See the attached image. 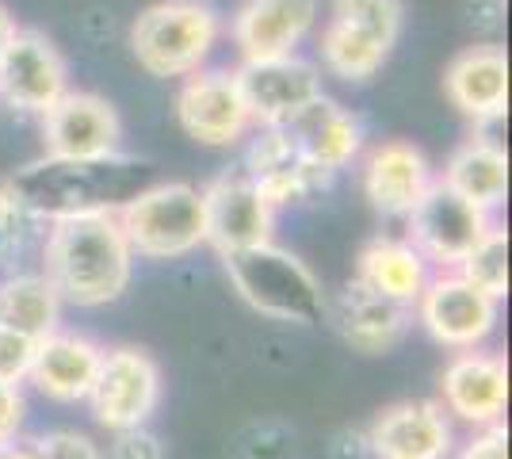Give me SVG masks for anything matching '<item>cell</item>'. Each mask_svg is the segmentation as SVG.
Wrapping results in <instances>:
<instances>
[{"label": "cell", "mask_w": 512, "mask_h": 459, "mask_svg": "<svg viewBox=\"0 0 512 459\" xmlns=\"http://www.w3.org/2000/svg\"><path fill=\"white\" fill-rule=\"evenodd\" d=\"M39 119L46 157H104L123 146V119L100 92L69 88Z\"/></svg>", "instance_id": "obj_15"}, {"label": "cell", "mask_w": 512, "mask_h": 459, "mask_svg": "<svg viewBox=\"0 0 512 459\" xmlns=\"http://www.w3.org/2000/svg\"><path fill=\"white\" fill-rule=\"evenodd\" d=\"M329 20L394 50V43L402 39V23H406V0H333Z\"/></svg>", "instance_id": "obj_28"}, {"label": "cell", "mask_w": 512, "mask_h": 459, "mask_svg": "<svg viewBox=\"0 0 512 459\" xmlns=\"http://www.w3.org/2000/svg\"><path fill=\"white\" fill-rule=\"evenodd\" d=\"M27 421V398L16 383H0V440H20Z\"/></svg>", "instance_id": "obj_33"}, {"label": "cell", "mask_w": 512, "mask_h": 459, "mask_svg": "<svg viewBox=\"0 0 512 459\" xmlns=\"http://www.w3.org/2000/svg\"><path fill=\"white\" fill-rule=\"evenodd\" d=\"M153 184V165L134 153L104 157H39L8 180L12 196L39 222L119 215L142 188Z\"/></svg>", "instance_id": "obj_1"}, {"label": "cell", "mask_w": 512, "mask_h": 459, "mask_svg": "<svg viewBox=\"0 0 512 459\" xmlns=\"http://www.w3.org/2000/svg\"><path fill=\"white\" fill-rule=\"evenodd\" d=\"M4 459H43V452H39L35 440H12V448H8Z\"/></svg>", "instance_id": "obj_35"}, {"label": "cell", "mask_w": 512, "mask_h": 459, "mask_svg": "<svg viewBox=\"0 0 512 459\" xmlns=\"http://www.w3.org/2000/svg\"><path fill=\"white\" fill-rule=\"evenodd\" d=\"M134 261H180L207 245L203 188L188 180H153L115 215Z\"/></svg>", "instance_id": "obj_5"}, {"label": "cell", "mask_w": 512, "mask_h": 459, "mask_svg": "<svg viewBox=\"0 0 512 459\" xmlns=\"http://www.w3.org/2000/svg\"><path fill=\"white\" fill-rule=\"evenodd\" d=\"M367 452L375 459H451L455 425L436 398H406L375 414Z\"/></svg>", "instance_id": "obj_16"}, {"label": "cell", "mask_w": 512, "mask_h": 459, "mask_svg": "<svg viewBox=\"0 0 512 459\" xmlns=\"http://www.w3.org/2000/svg\"><path fill=\"white\" fill-rule=\"evenodd\" d=\"M176 119L199 146H237L253 131V115L234 69H195L176 92Z\"/></svg>", "instance_id": "obj_9"}, {"label": "cell", "mask_w": 512, "mask_h": 459, "mask_svg": "<svg viewBox=\"0 0 512 459\" xmlns=\"http://www.w3.org/2000/svg\"><path fill=\"white\" fill-rule=\"evenodd\" d=\"M69 92V62L58 43L20 27L0 54V100L23 115H46Z\"/></svg>", "instance_id": "obj_8"}, {"label": "cell", "mask_w": 512, "mask_h": 459, "mask_svg": "<svg viewBox=\"0 0 512 459\" xmlns=\"http://www.w3.org/2000/svg\"><path fill=\"white\" fill-rule=\"evenodd\" d=\"M43 276L73 306H107L130 287L134 253L115 215L50 222L43 238Z\"/></svg>", "instance_id": "obj_2"}, {"label": "cell", "mask_w": 512, "mask_h": 459, "mask_svg": "<svg viewBox=\"0 0 512 459\" xmlns=\"http://www.w3.org/2000/svg\"><path fill=\"white\" fill-rule=\"evenodd\" d=\"M455 459H509V433H505V425L497 421V425L474 429Z\"/></svg>", "instance_id": "obj_32"}, {"label": "cell", "mask_w": 512, "mask_h": 459, "mask_svg": "<svg viewBox=\"0 0 512 459\" xmlns=\"http://www.w3.org/2000/svg\"><path fill=\"white\" fill-rule=\"evenodd\" d=\"M436 180L493 219L501 211V203H505V192H509V157L493 138L474 134L463 146L451 150V157L436 173Z\"/></svg>", "instance_id": "obj_23"}, {"label": "cell", "mask_w": 512, "mask_h": 459, "mask_svg": "<svg viewBox=\"0 0 512 459\" xmlns=\"http://www.w3.org/2000/svg\"><path fill=\"white\" fill-rule=\"evenodd\" d=\"M455 272L501 303L509 295V234H505V226L493 219L490 230L478 238V245L459 261Z\"/></svg>", "instance_id": "obj_27"}, {"label": "cell", "mask_w": 512, "mask_h": 459, "mask_svg": "<svg viewBox=\"0 0 512 459\" xmlns=\"http://www.w3.org/2000/svg\"><path fill=\"white\" fill-rule=\"evenodd\" d=\"M203 219H207V245L218 257H226L237 249L272 241L276 211L256 192L249 173L234 165V169H222L203 188Z\"/></svg>", "instance_id": "obj_10"}, {"label": "cell", "mask_w": 512, "mask_h": 459, "mask_svg": "<svg viewBox=\"0 0 512 459\" xmlns=\"http://www.w3.org/2000/svg\"><path fill=\"white\" fill-rule=\"evenodd\" d=\"M325 318L348 349L363 356H383L406 341L413 326V306L383 299L360 280H348L333 299H325Z\"/></svg>", "instance_id": "obj_17"}, {"label": "cell", "mask_w": 512, "mask_h": 459, "mask_svg": "<svg viewBox=\"0 0 512 459\" xmlns=\"http://www.w3.org/2000/svg\"><path fill=\"white\" fill-rule=\"evenodd\" d=\"M318 46H321L325 69H329L333 77L348 81V85L371 81V77L386 66V58H390L386 46H379L375 39H367V35L352 31V27H344V23H337V20H325Z\"/></svg>", "instance_id": "obj_26"}, {"label": "cell", "mask_w": 512, "mask_h": 459, "mask_svg": "<svg viewBox=\"0 0 512 459\" xmlns=\"http://www.w3.org/2000/svg\"><path fill=\"white\" fill-rule=\"evenodd\" d=\"M253 127H287L310 100L321 96V73L299 54L241 62L234 69Z\"/></svg>", "instance_id": "obj_14"}, {"label": "cell", "mask_w": 512, "mask_h": 459, "mask_svg": "<svg viewBox=\"0 0 512 459\" xmlns=\"http://www.w3.org/2000/svg\"><path fill=\"white\" fill-rule=\"evenodd\" d=\"M241 169L249 173L256 184V192L264 196V203L276 211L287 203H306L318 192L329 188L333 173L318 169L306 153L291 142V134L283 127H260L245 146V161Z\"/></svg>", "instance_id": "obj_13"}, {"label": "cell", "mask_w": 512, "mask_h": 459, "mask_svg": "<svg viewBox=\"0 0 512 459\" xmlns=\"http://www.w3.org/2000/svg\"><path fill=\"white\" fill-rule=\"evenodd\" d=\"M0 326L43 341L62 329V295L43 272H16L0 280Z\"/></svg>", "instance_id": "obj_25"}, {"label": "cell", "mask_w": 512, "mask_h": 459, "mask_svg": "<svg viewBox=\"0 0 512 459\" xmlns=\"http://www.w3.org/2000/svg\"><path fill=\"white\" fill-rule=\"evenodd\" d=\"M444 92L451 108L474 123H493L509 108V58L501 43L463 46L444 69Z\"/></svg>", "instance_id": "obj_20"}, {"label": "cell", "mask_w": 512, "mask_h": 459, "mask_svg": "<svg viewBox=\"0 0 512 459\" xmlns=\"http://www.w3.org/2000/svg\"><path fill=\"white\" fill-rule=\"evenodd\" d=\"M432 180H436L432 161L421 146L406 138H383L363 153V196L379 215L406 219L417 199L432 188Z\"/></svg>", "instance_id": "obj_19"}, {"label": "cell", "mask_w": 512, "mask_h": 459, "mask_svg": "<svg viewBox=\"0 0 512 459\" xmlns=\"http://www.w3.org/2000/svg\"><path fill=\"white\" fill-rule=\"evenodd\" d=\"M8 448H12V440H0V459L8 456Z\"/></svg>", "instance_id": "obj_36"}, {"label": "cell", "mask_w": 512, "mask_h": 459, "mask_svg": "<svg viewBox=\"0 0 512 459\" xmlns=\"http://www.w3.org/2000/svg\"><path fill=\"white\" fill-rule=\"evenodd\" d=\"M321 0H245L230 20L241 62H264V58H287L314 31Z\"/></svg>", "instance_id": "obj_18"}, {"label": "cell", "mask_w": 512, "mask_h": 459, "mask_svg": "<svg viewBox=\"0 0 512 459\" xmlns=\"http://www.w3.org/2000/svg\"><path fill=\"white\" fill-rule=\"evenodd\" d=\"M85 402L92 406L96 425H104L107 433L146 425L161 406V368H157V360L138 345L104 349Z\"/></svg>", "instance_id": "obj_6"}, {"label": "cell", "mask_w": 512, "mask_h": 459, "mask_svg": "<svg viewBox=\"0 0 512 459\" xmlns=\"http://www.w3.org/2000/svg\"><path fill=\"white\" fill-rule=\"evenodd\" d=\"M291 134V142L299 146L318 169L325 173H341L344 165H352L363 153V127L352 111L337 104L333 96L321 92L318 100H310L306 108L283 127Z\"/></svg>", "instance_id": "obj_22"}, {"label": "cell", "mask_w": 512, "mask_h": 459, "mask_svg": "<svg viewBox=\"0 0 512 459\" xmlns=\"http://www.w3.org/2000/svg\"><path fill=\"white\" fill-rule=\"evenodd\" d=\"M409 241L421 249L428 264H436L440 272L459 268V261L478 245V238L490 230V215H482L478 207H470L467 199H459L440 180H432L425 196L417 199V207L406 215Z\"/></svg>", "instance_id": "obj_12"}, {"label": "cell", "mask_w": 512, "mask_h": 459, "mask_svg": "<svg viewBox=\"0 0 512 459\" xmlns=\"http://www.w3.org/2000/svg\"><path fill=\"white\" fill-rule=\"evenodd\" d=\"M16 31H20L16 16H12V12H8V8L0 4V54H4V46L12 43V35H16Z\"/></svg>", "instance_id": "obj_34"}, {"label": "cell", "mask_w": 512, "mask_h": 459, "mask_svg": "<svg viewBox=\"0 0 512 459\" xmlns=\"http://www.w3.org/2000/svg\"><path fill=\"white\" fill-rule=\"evenodd\" d=\"M35 345L31 337H23L16 329L0 326V383H27L31 360H35Z\"/></svg>", "instance_id": "obj_29"}, {"label": "cell", "mask_w": 512, "mask_h": 459, "mask_svg": "<svg viewBox=\"0 0 512 459\" xmlns=\"http://www.w3.org/2000/svg\"><path fill=\"white\" fill-rule=\"evenodd\" d=\"M100 356H104V349L92 337L73 333V329H54L50 337L35 345L27 383L54 402H69V406L85 402L92 391V379H96V368H100Z\"/></svg>", "instance_id": "obj_21"}, {"label": "cell", "mask_w": 512, "mask_h": 459, "mask_svg": "<svg viewBox=\"0 0 512 459\" xmlns=\"http://www.w3.org/2000/svg\"><path fill=\"white\" fill-rule=\"evenodd\" d=\"M226 276L237 287V295L253 306L256 314L291 322V326H318L325 318V291L318 276L276 241H264L253 249H237L222 257Z\"/></svg>", "instance_id": "obj_4"}, {"label": "cell", "mask_w": 512, "mask_h": 459, "mask_svg": "<svg viewBox=\"0 0 512 459\" xmlns=\"http://www.w3.org/2000/svg\"><path fill=\"white\" fill-rule=\"evenodd\" d=\"M104 459H165V444L146 425L119 429V433H111V448Z\"/></svg>", "instance_id": "obj_31"}, {"label": "cell", "mask_w": 512, "mask_h": 459, "mask_svg": "<svg viewBox=\"0 0 512 459\" xmlns=\"http://www.w3.org/2000/svg\"><path fill=\"white\" fill-rule=\"evenodd\" d=\"M413 310L428 337L451 352L486 345L501 322V303L490 299L486 291H478L470 280H463L455 268L432 272Z\"/></svg>", "instance_id": "obj_7"}, {"label": "cell", "mask_w": 512, "mask_h": 459, "mask_svg": "<svg viewBox=\"0 0 512 459\" xmlns=\"http://www.w3.org/2000/svg\"><path fill=\"white\" fill-rule=\"evenodd\" d=\"M428 276H432V264L421 257V249L409 238H375L360 249L352 280H360L383 299L413 306L417 295L425 291Z\"/></svg>", "instance_id": "obj_24"}, {"label": "cell", "mask_w": 512, "mask_h": 459, "mask_svg": "<svg viewBox=\"0 0 512 459\" xmlns=\"http://www.w3.org/2000/svg\"><path fill=\"white\" fill-rule=\"evenodd\" d=\"M444 414L463 421L470 429L497 425L509 406V364L493 349H459L440 372V398Z\"/></svg>", "instance_id": "obj_11"}, {"label": "cell", "mask_w": 512, "mask_h": 459, "mask_svg": "<svg viewBox=\"0 0 512 459\" xmlns=\"http://www.w3.org/2000/svg\"><path fill=\"white\" fill-rule=\"evenodd\" d=\"M43 459H104L100 444L85 433H73V429H54V433H43L35 437Z\"/></svg>", "instance_id": "obj_30"}, {"label": "cell", "mask_w": 512, "mask_h": 459, "mask_svg": "<svg viewBox=\"0 0 512 459\" xmlns=\"http://www.w3.org/2000/svg\"><path fill=\"white\" fill-rule=\"evenodd\" d=\"M222 39V16L207 0H157L130 23V54L150 77H192Z\"/></svg>", "instance_id": "obj_3"}]
</instances>
